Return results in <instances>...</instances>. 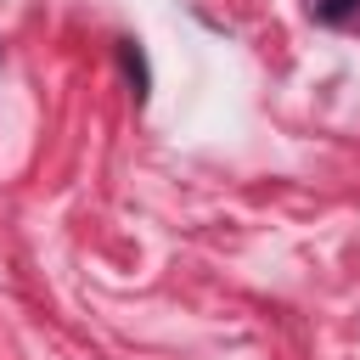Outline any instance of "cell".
<instances>
[{"mask_svg":"<svg viewBox=\"0 0 360 360\" xmlns=\"http://www.w3.org/2000/svg\"><path fill=\"white\" fill-rule=\"evenodd\" d=\"M309 11L332 28H360V0H309Z\"/></svg>","mask_w":360,"mask_h":360,"instance_id":"6da1fadb","label":"cell"},{"mask_svg":"<svg viewBox=\"0 0 360 360\" xmlns=\"http://www.w3.org/2000/svg\"><path fill=\"white\" fill-rule=\"evenodd\" d=\"M118 56H124V68H129V79H135V96H146V68H141V51L124 39V45H118Z\"/></svg>","mask_w":360,"mask_h":360,"instance_id":"7a4b0ae2","label":"cell"}]
</instances>
